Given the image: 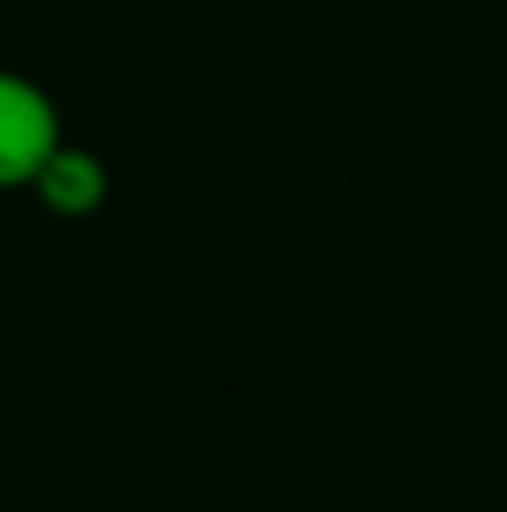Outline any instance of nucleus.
I'll return each instance as SVG.
<instances>
[{"label": "nucleus", "instance_id": "1", "mask_svg": "<svg viewBox=\"0 0 507 512\" xmlns=\"http://www.w3.org/2000/svg\"><path fill=\"white\" fill-rule=\"evenodd\" d=\"M60 145H65V135H60L55 100L35 80L0 70V189L35 184L40 165Z\"/></svg>", "mask_w": 507, "mask_h": 512}, {"label": "nucleus", "instance_id": "2", "mask_svg": "<svg viewBox=\"0 0 507 512\" xmlns=\"http://www.w3.org/2000/svg\"><path fill=\"white\" fill-rule=\"evenodd\" d=\"M30 189L40 194V204H45L50 214L85 219V214H95V209L105 204L110 170L100 165V155H90V150H80V145H60V150L40 165Z\"/></svg>", "mask_w": 507, "mask_h": 512}]
</instances>
